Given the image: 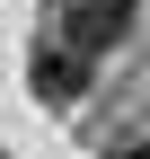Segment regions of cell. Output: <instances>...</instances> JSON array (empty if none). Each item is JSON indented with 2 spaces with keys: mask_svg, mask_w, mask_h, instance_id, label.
Here are the masks:
<instances>
[{
  "mask_svg": "<svg viewBox=\"0 0 150 159\" xmlns=\"http://www.w3.org/2000/svg\"><path fill=\"white\" fill-rule=\"evenodd\" d=\"M53 35L97 62V53H115L124 35H133V0H62V9H53Z\"/></svg>",
  "mask_w": 150,
  "mask_h": 159,
  "instance_id": "obj_1",
  "label": "cell"
},
{
  "mask_svg": "<svg viewBox=\"0 0 150 159\" xmlns=\"http://www.w3.org/2000/svg\"><path fill=\"white\" fill-rule=\"evenodd\" d=\"M88 71H97V62H88L80 44H62V35H44V44L27 53V89L44 97V106H80V89H88Z\"/></svg>",
  "mask_w": 150,
  "mask_h": 159,
  "instance_id": "obj_2",
  "label": "cell"
},
{
  "mask_svg": "<svg viewBox=\"0 0 150 159\" xmlns=\"http://www.w3.org/2000/svg\"><path fill=\"white\" fill-rule=\"evenodd\" d=\"M115 159H150V124H141V133H124V142H115Z\"/></svg>",
  "mask_w": 150,
  "mask_h": 159,
  "instance_id": "obj_3",
  "label": "cell"
}]
</instances>
